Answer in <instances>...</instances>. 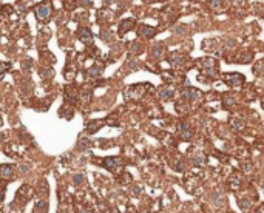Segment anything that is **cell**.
<instances>
[{
  "instance_id": "cell-1",
  "label": "cell",
  "mask_w": 264,
  "mask_h": 213,
  "mask_svg": "<svg viewBox=\"0 0 264 213\" xmlns=\"http://www.w3.org/2000/svg\"><path fill=\"white\" fill-rule=\"evenodd\" d=\"M49 14H51V6H49L48 3H40V5H37V8H36V19H37V20L43 22V20H46V19L49 17Z\"/></svg>"
},
{
  "instance_id": "cell-2",
  "label": "cell",
  "mask_w": 264,
  "mask_h": 213,
  "mask_svg": "<svg viewBox=\"0 0 264 213\" xmlns=\"http://www.w3.org/2000/svg\"><path fill=\"white\" fill-rule=\"evenodd\" d=\"M77 36H79V40H81L82 43H85V45L93 43V34H91V31L88 28H81Z\"/></svg>"
},
{
  "instance_id": "cell-3",
  "label": "cell",
  "mask_w": 264,
  "mask_h": 213,
  "mask_svg": "<svg viewBox=\"0 0 264 213\" xmlns=\"http://www.w3.org/2000/svg\"><path fill=\"white\" fill-rule=\"evenodd\" d=\"M76 99H77V90L73 85H67L65 87V100L70 103H74Z\"/></svg>"
},
{
  "instance_id": "cell-4",
  "label": "cell",
  "mask_w": 264,
  "mask_h": 213,
  "mask_svg": "<svg viewBox=\"0 0 264 213\" xmlns=\"http://www.w3.org/2000/svg\"><path fill=\"white\" fill-rule=\"evenodd\" d=\"M224 79H226V82L230 84V85H241V84L244 82V77H243L241 74H236V73H233V74H226V76H224Z\"/></svg>"
},
{
  "instance_id": "cell-5",
  "label": "cell",
  "mask_w": 264,
  "mask_h": 213,
  "mask_svg": "<svg viewBox=\"0 0 264 213\" xmlns=\"http://www.w3.org/2000/svg\"><path fill=\"white\" fill-rule=\"evenodd\" d=\"M135 26V20L133 19H127V20H124L121 25H119V34L121 36H124L127 31H130L131 28Z\"/></svg>"
},
{
  "instance_id": "cell-6",
  "label": "cell",
  "mask_w": 264,
  "mask_h": 213,
  "mask_svg": "<svg viewBox=\"0 0 264 213\" xmlns=\"http://www.w3.org/2000/svg\"><path fill=\"white\" fill-rule=\"evenodd\" d=\"M119 164H121V159H117V157H105L103 159V167L108 170H114Z\"/></svg>"
},
{
  "instance_id": "cell-7",
  "label": "cell",
  "mask_w": 264,
  "mask_h": 213,
  "mask_svg": "<svg viewBox=\"0 0 264 213\" xmlns=\"http://www.w3.org/2000/svg\"><path fill=\"white\" fill-rule=\"evenodd\" d=\"M12 176V167L11 165H0V178H5V179H9Z\"/></svg>"
},
{
  "instance_id": "cell-8",
  "label": "cell",
  "mask_w": 264,
  "mask_h": 213,
  "mask_svg": "<svg viewBox=\"0 0 264 213\" xmlns=\"http://www.w3.org/2000/svg\"><path fill=\"white\" fill-rule=\"evenodd\" d=\"M139 34H142L144 37H153L154 36V28L147 26V25H142L141 30H139Z\"/></svg>"
},
{
  "instance_id": "cell-9",
  "label": "cell",
  "mask_w": 264,
  "mask_h": 213,
  "mask_svg": "<svg viewBox=\"0 0 264 213\" xmlns=\"http://www.w3.org/2000/svg\"><path fill=\"white\" fill-rule=\"evenodd\" d=\"M182 96L187 97L189 100H193V99H196V96H198V91H196L195 88H187V90H184Z\"/></svg>"
},
{
  "instance_id": "cell-10",
  "label": "cell",
  "mask_w": 264,
  "mask_h": 213,
  "mask_svg": "<svg viewBox=\"0 0 264 213\" xmlns=\"http://www.w3.org/2000/svg\"><path fill=\"white\" fill-rule=\"evenodd\" d=\"M100 125H102V122H99V121H91L90 124H88V133H94V131H97V128H100Z\"/></svg>"
},
{
  "instance_id": "cell-11",
  "label": "cell",
  "mask_w": 264,
  "mask_h": 213,
  "mask_svg": "<svg viewBox=\"0 0 264 213\" xmlns=\"http://www.w3.org/2000/svg\"><path fill=\"white\" fill-rule=\"evenodd\" d=\"M159 96H161L162 99H171V97H173V91L168 90V88H162V90L159 91Z\"/></svg>"
},
{
  "instance_id": "cell-12",
  "label": "cell",
  "mask_w": 264,
  "mask_h": 213,
  "mask_svg": "<svg viewBox=\"0 0 264 213\" xmlns=\"http://www.w3.org/2000/svg\"><path fill=\"white\" fill-rule=\"evenodd\" d=\"M77 6V0H65V8H67L68 11L74 9Z\"/></svg>"
},
{
  "instance_id": "cell-13",
  "label": "cell",
  "mask_w": 264,
  "mask_h": 213,
  "mask_svg": "<svg viewBox=\"0 0 264 213\" xmlns=\"http://www.w3.org/2000/svg\"><path fill=\"white\" fill-rule=\"evenodd\" d=\"M100 71H102V68H99V66H97V65H94V66H93V68H90V70H88V74H90V76H93V77H94V76H97V74H99Z\"/></svg>"
},
{
  "instance_id": "cell-14",
  "label": "cell",
  "mask_w": 264,
  "mask_h": 213,
  "mask_svg": "<svg viewBox=\"0 0 264 213\" xmlns=\"http://www.w3.org/2000/svg\"><path fill=\"white\" fill-rule=\"evenodd\" d=\"M9 65L11 63H8V62H5V63H0V77H2L8 70H9Z\"/></svg>"
},
{
  "instance_id": "cell-15",
  "label": "cell",
  "mask_w": 264,
  "mask_h": 213,
  "mask_svg": "<svg viewBox=\"0 0 264 213\" xmlns=\"http://www.w3.org/2000/svg\"><path fill=\"white\" fill-rule=\"evenodd\" d=\"M36 208H37V210H42V211H46V208H48V204H46L45 201H39V202L36 204Z\"/></svg>"
},
{
  "instance_id": "cell-16",
  "label": "cell",
  "mask_w": 264,
  "mask_h": 213,
  "mask_svg": "<svg viewBox=\"0 0 264 213\" xmlns=\"http://www.w3.org/2000/svg\"><path fill=\"white\" fill-rule=\"evenodd\" d=\"M90 145H91V142L88 139H81L79 141V148H85V147H90Z\"/></svg>"
},
{
  "instance_id": "cell-17",
  "label": "cell",
  "mask_w": 264,
  "mask_h": 213,
  "mask_svg": "<svg viewBox=\"0 0 264 213\" xmlns=\"http://www.w3.org/2000/svg\"><path fill=\"white\" fill-rule=\"evenodd\" d=\"M170 62L173 63V65H179V63H181V57H179L178 54H173V56L170 57Z\"/></svg>"
},
{
  "instance_id": "cell-18",
  "label": "cell",
  "mask_w": 264,
  "mask_h": 213,
  "mask_svg": "<svg viewBox=\"0 0 264 213\" xmlns=\"http://www.w3.org/2000/svg\"><path fill=\"white\" fill-rule=\"evenodd\" d=\"M161 51H162L161 45H156V46H154V49H153V54H154L156 57H159V56H161Z\"/></svg>"
},
{
  "instance_id": "cell-19",
  "label": "cell",
  "mask_w": 264,
  "mask_h": 213,
  "mask_svg": "<svg viewBox=\"0 0 264 213\" xmlns=\"http://www.w3.org/2000/svg\"><path fill=\"white\" fill-rule=\"evenodd\" d=\"M82 181H84V176H82V175H76V176H74V184H76V185H79Z\"/></svg>"
},
{
  "instance_id": "cell-20",
  "label": "cell",
  "mask_w": 264,
  "mask_h": 213,
  "mask_svg": "<svg viewBox=\"0 0 264 213\" xmlns=\"http://www.w3.org/2000/svg\"><path fill=\"white\" fill-rule=\"evenodd\" d=\"M31 63H33V60H31V59H26V62H23V66H25L26 70H30V68H31V66H30Z\"/></svg>"
},
{
  "instance_id": "cell-21",
  "label": "cell",
  "mask_w": 264,
  "mask_h": 213,
  "mask_svg": "<svg viewBox=\"0 0 264 213\" xmlns=\"http://www.w3.org/2000/svg\"><path fill=\"white\" fill-rule=\"evenodd\" d=\"M221 3H222V0H213V2H212V6H213V8H218Z\"/></svg>"
},
{
  "instance_id": "cell-22",
  "label": "cell",
  "mask_w": 264,
  "mask_h": 213,
  "mask_svg": "<svg viewBox=\"0 0 264 213\" xmlns=\"http://www.w3.org/2000/svg\"><path fill=\"white\" fill-rule=\"evenodd\" d=\"M77 211H79V213H90V210H85V208H81V207L77 208Z\"/></svg>"
},
{
  "instance_id": "cell-23",
  "label": "cell",
  "mask_w": 264,
  "mask_h": 213,
  "mask_svg": "<svg viewBox=\"0 0 264 213\" xmlns=\"http://www.w3.org/2000/svg\"><path fill=\"white\" fill-rule=\"evenodd\" d=\"M3 198H5V195H3V192H0V202L3 201Z\"/></svg>"
},
{
  "instance_id": "cell-24",
  "label": "cell",
  "mask_w": 264,
  "mask_h": 213,
  "mask_svg": "<svg viewBox=\"0 0 264 213\" xmlns=\"http://www.w3.org/2000/svg\"><path fill=\"white\" fill-rule=\"evenodd\" d=\"M240 2H243V0H235V3H240Z\"/></svg>"
},
{
  "instance_id": "cell-25",
  "label": "cell",
  "mask_w": 264,
  "mask_h": 213,
  "mask_svg": "<svg viewBox=\"0 0 264 213\" xmlns=\"http://www.w3.org/2000/svg\"><path fill=\"white\" fill-rule=\"evenodd\" d=\"M110 2H113V0H105V3H110Z\"/></svg>"
}]
</instances>
